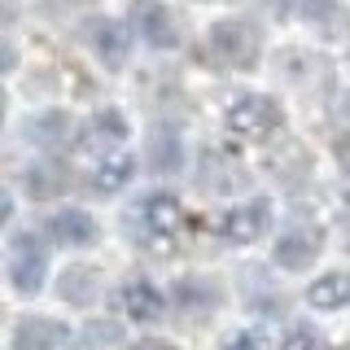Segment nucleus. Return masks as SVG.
Listing matches in <instances>:
<instances>
[{
	"mask_svg": "<svg viewBox=\"0 0 350 350\" xmlns=\"http://www.w3.org/2000/svg\"><path fill=\"white\" fill-rule=\"evenodd\" d=\"M62 298L75 302V306H88L96 298V271L92 267H70L62 276Z\"/></svg>",
	"mask_w": 350,
	"mask_h": 350,
	"instance_id": "nucleus-18",
	"label": "nucleus"
},
{
	"mask_svg": "<svg viewBox=\"0 0 350 350\" xmlns=\"http://www.w3.org/2000/svg\"><path fill=\"white\" fill-rule=\"evenodd\" d=\"M131 175H136V162H131L127 153H109V158L96 162L92 189L96 193H118V189H127V184H131Z\"/></svg>",
	"mask_w": 350,
	"mask_h": 350,
	"instance_id": "nucleus-15",
	"label": "nucleus"
},
{
	"mask_svg": "<svg viewBox=\"0 0 350 350\" xmlns=\"http://www.w3.org/2000/svg\"><path fill=\"white\" fill-rule=\"evenodd\" d=\"M149 162H153V171H162V175L180 171V162H184L180 136H171V131H153V140H149Z\"/></svg>",
	"mask_w": 350,
	"mask_h": 350,
	"instance_id": "nucleus-17",
	"label": "nucleus"
},
{
	"mask_svg": "<svg viewBox=\"0 0 350 350\" xmlns=\"http://www.w3.org/2000/svg\"><path fill=\"white\" fill-rule=\"evenodd\" d=\"M123 140H127V118L118 114V109H96L79 131V145L88 153H105V158H109V149H118Z\"/></svg>",
	"mask_w": 350,
	"mask_h": 350,
	"instance_id": "nucleus-9",
	"label": "nucleus"
},
{
	"mask_svg": "<svg viewBox=\"0 0 350 350\" xmlns=\"http://www.w3.org/2000/svg\"><path fill=\"white\" fill-rule=\"evenodd\" d=\"M49 232L57 245H92L96 241V224L88 211H53L49 215Z\"/></svg>",
	"mask_w": 350,
	"mask_h": 350,
	"instance_id": "nucleus-11",
	"label": "nucleus"
},
{
	"mask_svg": "<svg viewBox=\"0 0 350 350\" xmlns=\"http://www.w3.org/2000/svg\"><path fill=\"white\" fill-rule=\"evenodd\" d=\"M298 14H302L306 27H315V36H324V40H342L350 31V14L337 0H302Z\"/></svg>",
	"mask_w": 350,
	"mask_h": 350,
	"instance_id": "nucleus-10",
	"label": "nucleus"
},
{
	"mask_svg": "<svg viewBox=\"0 0 350 350\" xmlns=\"http://www.w3.org/2000/svg\"><path fill=\"white\" fill-rule=\"evenodd\" d=\"M306 302L320 306V311H337V306H350V276L346 271H328L306 289Z\"/></svg>",
	"mask_w": 350,
	"mask_h": 350,
	"instance_id": "nucleus-14",
	"label": "nucleus"
},
{
	"mask_svg": "<svg viewBox=\"0 0 350 350\" xmlns=\"http://www.w3.org/2000/svg\"><path fill=\"white\" fill-rule=\"evenodd\" d=\"M44 271H49V250L40 245L36 232H14L9 237V280L18 293H40Z\"/></svg>",
	"mask_w": 350,
	"mask_h": 350,
	"instance_id": "nucleus-3",
	"label": "nucleus"
},
{
	"mask_svg": "<svg viewBox=\"0 0 350 350\" xmlns=\"http://www.w3.org/2000/svg\"><path fill=\"white\" fill-rule=\"evenodd\" d=\"M131 27H136V36L149 44V49H175L180 44V22L167 5H158V0H136V9H131Z\"/></svg>",
	"mask_w": 350,
	"mask_h": 350,
	"instance_id": "nucleus-5",
	"label": "nucleus"
},
{
	"mask_svg": "<svg viewBox=\"0 0 350 350\" xmlns=\"http://www.w3.org/2000/svg\"><path fill=\"white\" fill-rule=\"evenodd\" d=\"M320 250H324V232H320V228H311V224H302V228L280 232L271 258H276L280 267H289V271H306L315 258H320Z\"/></svg>",
	"mask_w": 350,
	"mask_h": 350,
	"instance_id": "nucleus-6",
	"label": "nucleus"
},
{
	"mask_svg": "<svg viewBox=\"0 0 350 350\" xmlns=\"http://www.w3.org/2000/svg\"><path fill=\"white\" fill-rule=\"evenodd\" d=\"M224 123L241 140H267L271 131L280 127V105L271 101V96H262V92H245V96H237V101L228 105Z\"/></svg>",
	"mask_w": 350,
	"mask_h": 350,
	"instance_id": "nucleus-2",
	"label": "nucleus"
},
{
	"mask_svg": "<svg viewBox=\"0 0 350 350\" xmlns=\"http://www.w3.org/2000/svg\"><path fill=\"white\" fill-rule=\"evenodd\" d=\"M136 350H175V346H171V342H140Z\"/></svg>",
	"mask_w": 350,
	"mask_h": 350,
	"instance_id": "nucleus-23",
	"label": "nucleus"
},
{
	"mask_svg": "<svg viewBox=\"0 0 350 350\" xmlns=\"http://www.w3.org/2000/svg\"><path fill=\"white\" fill-rule=\"evenodd\" d=\"M337 158H342V167L350 171V136H342V140H337Z\"/></svg>",
	"mask_w": 350,
	"mask_h": 350,
	"instance_id": "nucleus-22",
	"label": "nucleus"
},
{
	"mask_svg": "<svg viewBox=\"0 0 350 350\" xmlns=\"http://www.w3.org/2000/svg\"><path fill=\"white\" fill-rule=\"evenodd\" d=\"M267 224H271V202L267 197H250V202H241L215 219V237L228 241V245H250V241L267 232Z\"/></svg>",
	"mask_w": 350,
	"mask_h": 350,
	"instance_id": "nucleus-4",
	"label": "nucleus"
},
{
	"mask_svg": "<svg viewBox=\"0 0 350 350\" xmlns=\"http://www.w3.org/2000/svg\"><path fill=\"white\" fill-rule=\"evenodd\" d=\"M70 328L62 320H44V315H27L14 328V350H70Z\"/></svg>",
	"mask_w": 350,
	"mask_h": 350,
	"instance_id": "nucleus-8",
	"label": "nucleus"
},
{
	"mask_svg": "<svg viewBox=\"0 0 350 350\" xmlns=\"http://www.w3.org/2000/svg\"><path fill=\"white\" fill-rule=\"evenodd\" d=\"M224 350H280V346H276V337H271L267 328H241V333L228 337Z\"/></svg>",
	"mask_w": 350,
	"mask_h": 350,
	"instance_id": "nucleus-20",
	"label": "nucleus"
},
{
	"mask_svg": "<svg viewBox=\"0 0 350 350\" xmlns=\"http://www.w3.org/2000/svg\"><path fill=\"white\" fill-rule=\"evenodd\" d=\"M31 136H36V145H44V149H57V145H66L70 140V118L66 114H40V118H31Z\"/></svg>",
	"mask_w": 350,
	"mask_h": 350,
	"instance_id": "nucleus-16",
	"label": "nucleus"
},
{
	"mask_svg": "<svg viewBox=\"0 0 350 350\" xmlns=\"http://www.w3.org/2000/svg\"><path fill=\"white\" fill-rule=\"evenodd\" d=\"M342 118H350V92L342 96Z\"/></svg>",
	"mask_w": 350,
	"mask_h": 350,
	"instance_id": "nucleus-24",
	"label": "nucleus"
},
{
	"mask_svg": "<svg viewBox=\"0 0 350 350\" xmlns=\"http://www.w3.org/2000/svg\"><path fill=\"white\" fill-rule=\"evenodd\" d=\"M284 350H324V342H320L315 333H306V328H302V333L289 337V346H284Z\"/></svg>",
	"mask_w": 350,
	"mask_h": 350,
	"instance_id": "nucleus-21",
	"label": "nucleus"
},
{
	"mask_svg": "<svg viewBox=\"0 0 350 350\" xmlns=\"http://www.w3.org/2000/svg\"><path fill=\"white\" fill-rule=\"evenodd\" d=\"M27 189H31V197H53L66 189V175L53 162H36V167H27Z\"/></svg>",
	"mask_w": 350,
	"mask_h": 350,
	"instance_id": "nucleus-19",
	"label": "nucleus"
},
{
	"mask_svg": "<svg viewBox=\"0 0 350 350\" xmlns=\"http://www.w3.org/2000/svg\"><path fill=\"white\" fill-rule=\"evenodd\" d=\"M92 49L105 66H123L127 62V49H131V36L123 22H96L92 27Z\"/></svg>",
	"mask_w": 350,
	"mask_h": 350,
	"instance_id": "nucleus-13",
	"label": "nucleus"
},
{
	"mask_svg": "<svg viewBox=\"0 0 350 350\" xmlns=\"http://www.w3.org/2000/svg\"><path fill=\"white\" fill-rule=\"evenodd\" d=\"M162 293H158V284L153 280H131L127 289H123V311L131 315V320H140V324H149V320H158L162 315Z\"/></svg>",
	"mask_w": 350,
	"mask_h": 350,
	"instance_id": "nucleus-12",
	"label": "nucleus"
},
{
	"mask_svg": "<svg viewBox=\"0 0 350 350\" xmlns=\"http://www.w3.org/2000/svg\"><path fill=\"white\" fill-rule=\"evenodd\" d=\"M136 215H140V228L153 237V241H171L175 232H180V202H175L171 193H149V197H140V206H136Z\"/></svg>",
	"mask_w": 350,
	"mask_h": 350,
	"instance_id": "nucleus-7",
	"label": "nucleus"
},
{
	"mask_svg": "<svg viewBox=\"0 0 350 350\" xmlns=\"http://www.w3.org/2000/svg\"><path fill=\"white\" fill-rule=\"evenodd\" d=\"M258 53H262V40L250 22L224 18V22H215L211 36H206V57L215 66H224V70H254Z\"/></svg>",
	"mask_w": 350,
	"mask_h": 350,
	"instance_id": "nucleus-1",
	"label": "nucleus"
}]
</instances>
